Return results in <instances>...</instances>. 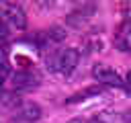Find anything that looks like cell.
Instances as JSON below:
<instances>
[{"instance_id":"6","label":"cell","mask_w":131,"mask_h":123,"mask_svg":"<svg viewBox=\"0 0 131 123\" xmlns=\"http://www.w3.org/2000/svg\"><path fill=\"white\" fill-rule=\"evenodd\" d=\"M41 117V109L35 102H18L12 109V119L10 123H35Z\"/></svg>"},{"instance_id":"3","label":"cell","mask_w":131,"mask_h":123,"mask_svg":"<svg viewBox=\"0 0 131 123\" xmlns=\"http://www.w3.org/2000/svg\"><path fill=\"white\" fill-rule=\"evenodd\" d=\"M0 23L6 25L10 31H23L27 27V14L16 2H0Z\"/></svg>"},{"instance_id":"12","label":"cell","mask_w":131,"mask_h":123,"mask_svg":"<svg viewBox=\"0 0 131 123\" xmlns=\"http://www.w3.org/2000/svg\"><path fill=\"white\" fill-rule=\"evenodd\" d=\"M74 123H108L104 117H90V119H80V121H74Z\"/></svg>"},{"instance_id":"10","label":"cell","mask_w":131,"mask_h":123,"mask_svg":"<svg viewBox=\"0 0 131 123\" xmlns=\"http://www.w3.org/2000/svg\"><path fill=\"white\" fill-rule=\"evenodd\" d=\"M100 92H102L100 86H92V88H86V90H82V92L70 96L68 102H70V105H72V102H80V100H86V96H96V94H100Z\"/></svg>"},{"instance_id":"9","label":"cell","mask_w":131,"mask_h":123,"mask_svg":"<svg viewBox=\"0 0 131 123\" xmlns=\"http://www.w3.org/2000/svg\"><path fill=\"white\" fill-rule=\"evenodd\" d=\"M115 43H117V47L121 51H129V18L123 20V25H121V29L117 33V41Z\"/></svg>"},{"instance_id":"11","label":"cell","mask_w":131,"mask_h":123,"mask_svg":"<svg viewBox=\"0 0 131 123\" xmlns=\"http://www.w3.org/2000/svg\"><path fill=\"white\" fill-rule=\"evenodd\" d=\"M8 39H10V29H8L6 25L0 23V47H6Z\"/></svg>"},{"instance_id":"1","label":"cell","mask_w":131,"mask_h":123,"mask_svg":"<svg viewBox=\"0 0 131 123\" xmlns=\"http://www.w3.org/2000/svg\"><path fill=\"white\" fill-rule=\"evenodd\" d=\"M80 61V51L74 47H55L45 53V64L59 76H70Z\"/></svg>"},{"instance_id":"5","label":"cell","mask_w":131,"mask_h":123,"mask_svg":"<svg viewBox=\"0 0 131 123\" xmlns=\"http://www.w3.org/2000/svg\"><path fill=\"white\" fill-rule=\"evenodd\" d=\"M63 39H66V31H63L61 27H51V29H47V31L37 33L35 43H37V47H39L41 51H49V49H55V45L61 43Z\"/></svg>"},{"instance_id":"8","label":"cell","mask_w":131,"mask_h":123,"mask_svg":"<svg viewBox=\"0 0 131 123\" xmlns=\"http://www.w3.org/2000/svg\"><path fill=\"white\" fill-rule=\"evenodd\" d=\"M10 76V59H8V49L0 47V92L4 90V84Z\"/></svg>"},{"instance_id":"7","label":"cell","mask_w":131,"mask_h":123,"mask_svg":"<svg viewBox=\"0 0 131 123\" xmlns=\"http://www.w3.org/2000/svg\"><path fill=\"white\" fill-rule=\"evenodd\" d=\"M92 12H94V6H82V8H78L76 12H72L70 16H68V23L72 25V27H82L86 20H88V16H92Z\"/></svg>"},{"instance_id":"4","label":"cell","mask_w":131,"mask_h":123,"mask_svg":"<svg viewBox=\"0 0 131 123\" xmlns=\"http://www.w3.org/2000/svg\"><path fill=\"white\" fill-rule=\"evenodd\" d=\"M92 76H94L96 82H100L104 86H115V88H121V90L127 92V82L121 78V74L117 70H113L106 64H96L92 68Z\"/></svg>"},{"instance_id":"2","label":"cell","mask_w":131,"mask_h":123,"mask_svg":"<svg viewBox=\"0 0 131 123\" xmlns=\"http://www.w3.org/2000/svg\"><path fill=\"white\" fill-rule=\"evenodd\" d=\"M39 84H41V74L33 68H23V70L10 72L8 76V90L16 96L35 90Z\"/></svg>"}]
</instances>
